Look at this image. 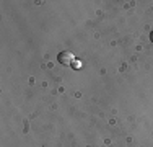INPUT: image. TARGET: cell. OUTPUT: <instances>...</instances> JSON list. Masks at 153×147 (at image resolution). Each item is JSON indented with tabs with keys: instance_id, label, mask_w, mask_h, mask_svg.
Instances as JSON below:
<instances>
[{
	"instance_id": "obj_2",
	"label": "cell",
	"mask_w": 153,
	"mask_h": 147,
	"mask_svg": "<svg viewBox=\"0 0 153 147\" xmlns=\"http://www.w3.org/2000/svg\"><path fill=\"white\" fill-rule=\"evenodd\" d=\"M150 39H152V43H153V31H152V34H150Z\"/></svg>"
},
{
	"instance_id": "obj_1",
	"label": "cell",
	"mask_w": 153,
	"mask_h": 147,
	"mask_svg": "<svg viewBox=\"0 0 153 147\" xmlns=\"http://www.w3.org/2000/svg\"><path fill=\"white\" fill-rule=\"evenodd\" d=\"M74 59H75V56L70 51H62L59 56H57V61H59L62 65H72L74 64Z\"/></svg>"
}]
</instances>
